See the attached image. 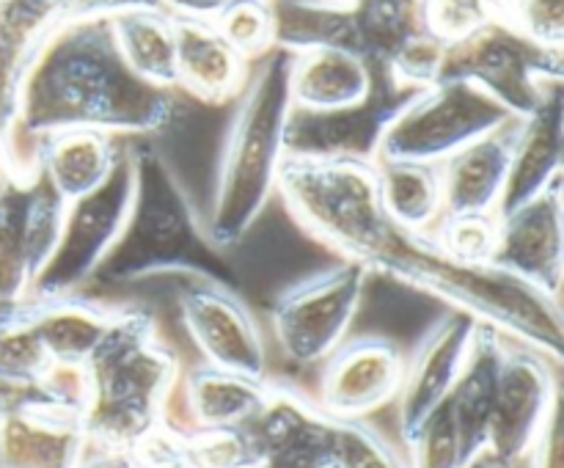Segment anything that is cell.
I'll use <instances>...</instances> for the list:
<instances>
[{
	"label": "cell",
	"instance_id": "obj_48",
	"mask_svg": "<svg viewBox=\"0 0 564 468\" xmlns=\"http://www.w3.org/2000/svg\"><path fill=\"white\" fill-rule=\"evenodd\" d=\"M339 3H352V0H339Z\"/></svg>",
	"mask_w": 564,
	"mask_h": 468
},
{
	"label": "cell",
	"instance_id": "obj_13",
	"mask_svg": "<svg viewBox=\"0 0 564 468\" xmlns=\"http://www.w3.org/2000/svg\"><path fill=\"white\" fill-rule=\"evenodd\" d=\"M66 204L42 171L0 185V297L22 301L58 242Z\"/></svg>",
	"mask_w": 564,
	"mask_h": 468
},
{
	"label": "cell",
	"instance_id": "obj_37",
	"mask_svg": "<svg viewBox=\"0 0 564 468\" xmlns=\"http://www.w3.org/2000/svg\"><path fill=\"white\" fill-rule=\"evenodd\" d=\"M185 451L196 468H259V451L251 429H182Z\"/></svg>",
	"mask_w": 564,
	"mask_h": 468
},
{
	"label": "cell",
	"instance_id": "obj_9",
	"mask_svg": "<svg viewBox=\"0 0 564 468\" xmlns=\"http://www.w3.org/2000/svg\"><path fill=\"white\" fill-rule=\"evenodd\" d=\"M369 275L364 264L336 259L281 290L270 306L281 352L297 367L323 363L350 334Z\"/></svg>",
	"mask_w": 564,
	"mask_h": 468
},
{
	"label": "cell",
	"instance_id": "obj_45",
	"mask_svg": "<svg viewBox=\"0 0 564 468\" xmlns=\"http://www.w3.org/2000/svg\"><path fill=\"white\" fill-rule=\"evenodd\" d=\"M77 468H132L130 451H113V449H99V446L86 444Z\"/></svg>",
	"mask_w": 564,
	"mask_h": 468
},
{
	"label": "cell",
	"instance_id": "obj_15",
	"mask_svg": "<svg viewBox=\"0 0 564 468\" xmlns=\"http://www.w3.org/2000/svg\"><path fill=\"white\" fill-rule=\"evenodd\" d=\"M477 328V319L449 308L435 323H430L413 350L405 352L402 383L394 400L397 427H400V438L405 446L446 402L463 363H466Z\"/></svg>",
	"mask_w": 564,
	"mask_h": 468
},
{
	"label": "cell",
	"instance_id": "obj_11",
	"mask_svg": "<svg viewBox=\"0 0 564 468\" xmlns=\"http://www.w3.org/2000/svg\"><path fill=\"white\" fill-rule=\"evenodd\" d=\"M560 367L518 345H505V358L490 413L485 457L501 468H518L538 444L560 400Z\"/></svg>",
	"mask_w": 564,
	"mask_h": 468
},
{
	"label": "cell",
	"instance_id": "obj_38",
	"mask_svg": "<svg viewBox=\"0 0 564 468\" xmlns=\"http://www.w3.org/2000/svg\"><path fill=\"white\" fill-rule=\"evenodd\" d=\"M499 17L490 0H424V28L438 42H463Z\"/></svg>",
	"mask_w": 564,
	"mask_h": 468
},
{
	"label": "cell",
	"instance_id": "obj_43",
	"mask_svg": "<svg viewBox=\"0 0 564 468\" xmlns=\"http://www.w3.org/2000/svg\"><path fill=\"white\" fill-rule=\"evenodd\" d=\"M529 468H564L562 466V405L549 418L545 429L540 433L538 444L532 446L527 460Z\"/></svg>",
	"mask_w": 564,
	"mask_h": 468
},
{
	"label": "cell",
	"instance_id": "obj_28",
	"mask_svg": "<svg viewBox=\"0 0 564 468\" xmlns=\"http://www.w3.org/2000/svg\"><path fill=\"white\" fill-rule=\"evenodd\" d=\"M28 303V319L36 330L39 341L55 363H86L108 334L116 308L88 301L83 295L50 297V301Z\"/></svg>",
	"mask_w": 564,
	"mask_h": 468
},
{
	"label": "cell",
	"instance_id": "obj_46",
	"mask_svg": "<svg viewBox=\"0 0 564 468\" xmlns=\"http://www.w3.org/2000/svg\"><path fill=\"white\" fill-rule=\"evenodd\" d=\"M22 301H25V297H22ZM22 301H3V297H0V325L9 323L11 317H17V314H20Z\"/></svg>",
	"mask_w": 564,
	"mask_h": 468
},
{
	"label": "cell",
	"instance_id": "obj_35",
	"mask_svg": "<svg viewBox=\"0 0 564 468\" xmlns=\"http://www.w3.org/2000/svg\"><path fill=\"white\" fill-rule=\"evenodd\" d=\"M435 246L457 262H494L499 218L496 215H441L427 231Z\"/></svg>",
	"mask_w": 564,
	"mask_h": 468
},
{
	"label": "cell",
	"instance_id": "obj_4",
	"mask_svg": "<svg viewBox=\"0 0 564 468\" xmlns=\"http://www.w3.org/2000/svg\"><path fill=\"white\" fill-rule=\"evenodd\" d=\"M290 66L292 53L268 50L248 64L246 80L231 99L235 108L220 143L213 204L204 224L220 251L237 246L275 196L292 113Z\"/></svg>",
	"mask_w": 564,
	"mask_h": 468
},
{
	"label": "cell",
	"instance_id": "obj_19",
	"mask_svg": "<svg viewBox=\"0 0 564 468\" xmlns=\"http://www.w3.org/2000/svg\"><path fill=\"white\" fill-rule=\"evenodd\" d=\"M494 264L562 301V179L510 215H501Z\"/></svg>",
	"mask_w": 564,
	"mask_h": 468
},
{
	"label": "cell",
	"instance_id": "obj_3",
	"mask_svg": "<svg viewBox=\"0 0 564 468\" xmlns=\"http://www.w3.org/2000/svg\"><path fill=\"white\" fill-rule=\"evenodd\" d=\"M132 198L124 229L102 259L91 284L121 286L163 273L215 281L237 290L235 264L209 240L185 182L154 143L141 138L127 146Z\"/></svg>",
	"mask_w": 564,
	"mask_h": 468
},
{
	"label": "cell",
	"instance_id": "obj_8",
	"mask_svg": "<svg viewBox=\"0 0 564 468\" xmlns=\"http://www.w3.org/2000/svg\"><path fill=\"white\" fill-rule=\"evenodd\" d=\"M564 53L540 47L510 20L496 17L463 42L446 47L438 80H466L527 119L551 86L562 83Z\"/></svg>",
	"mask_w": 564,
	"mask_h": 468
},
{
	"label": "cell",
	"instance_id": "obj_20",
	"mask_svg": "<svg viewBox=\"0 0 564 468\" xmlns=\"http://www.w3.org/2000/svg\"><path fill=\"white\" fill-rule=\"evenodd\" d=\"M83 413L44 396L0 416V468H77L86 451Z\"/></svg>",
	"mask_w": 564,
	"mask_h": 468
},
{
	"label": "cell",
	"instance_id": "obj_42",
	"mask_svg": "<svg viewBox=\"0 0 564 468\" xmlns=\"http://www.w3.org/2000/svg\"><path fill=\"white\" fill-rule=\"evenodd\" d=\"M132 468H196L185 451V435L180 424L169 422L154 429L130 451Z\"/></svg>",
	"mask_w": 564,
	"mask_h": 468
},
{
	"label": "cell",
	"instance_id": "obj_5",
	"mask_svg": "<svg viewBox=\"0 0 564 468\" xmlns=\"http://www.w3.org/2000/svg\"><path fill=\"white\" fill-rule=\"evenodd\" d=\"M86 369L83 429L91 446L132 451L171 418L180 363L158 339L152 314L143 308H116Z\"/></svg>",
	"mask_w": 564,
	"mask_h": 468
},
{
	"label": "cell",
	"instance_id": "obj_33",
	"mask_svg": "<svg viewBox=\"0 0 564 468\" xmlns=\"http://www.w3.org/2000/svg\"><path fill=\"white\" fill-rule=\"evenodd\" d=\"M334 468H411L400 451L367 418H334Z\"/></svg>",
	"mask_w": 564,
	"mask_h": 468
},
{
	"label": "cell",
	"instance_id": "obj_14",
	"mask_svg": "<svg viewBox=\"0 0 564 468\" xmlns=\"http://www.w3.org/2000/svg\"><path fill=\"white\" fill-rule=\"evenodd\" d=\"M180 314L204 363L248 378H264L268 356L262 330L240 292L215 281L191 279L180 292Z\"/></svg>",
	"mask_w": 564,
	"mask_h": 468
},
{
	"label": "cell",
	"instance_id": "obj_34",
	"mask_svg": "<svg viewBox=\"0 0 564 468\" xmlns=\"http://www.w3.org/2000/svg\"><path fill=\"white\" fill-rule=\"evenodd\" d=\"M50 363L53 361L28 319V303L22 301L20 314L0 325V383H36Z\"/></svg>",
	"mask_w": 564,
	"mask_h": 468
},
{
	"label": "cell",
	"instance_id": "obj_17",
	"mask_svg": "<svg viewBox=\"0 0 564 468\" xmlns=\"http://www.w3.org/2000/svg\"><path fill=\"white\" fill-rule=\"evenodd\" d=\"M248 429L259 468H334V416L295 385L270 380L268 400Z\"/></svg>",
	"mask_w": 564,
	"mask_h": 468
},
{
	"label": "cell",
	"instance_id": "obj_24",
	"mask_svg": "<svg viewBox=\"0 0 564 468\" xmlns=\"http://www.w3.org/2000/svg\"><path fill=\"white\" fill-rule=\"evenodd\" d=\"M248 75V61L226 44L213 22L176 20V91L207 105L231 102Z\"/></svg>",
	"mask_w": 564,
	"mask_h": 468
},
{
	"label": "cell",
	"instance_id": "obj_41",
	"mask_svg": "<svg viewBox=\"0 0 564 468\" xmlns=\"http://www.w3.org/2000/svg\"><path fill=\"white\" fill-rule=\"evenodd\" d=\"M505 20L540 47L564 53V0H521V6Z\"/></svg>",
	"mask_w": 564,
	"mask_h": 468
},
{
	"label": "cell",
	"instance_id": "obj_27",
	"mask_svg": "<svg viewBox=\"0 0 564 468\" xmlns=\"http://www.w3.org/2000/svg\"><path fill=\"white\" fill-rule=\"evenodd\" d=\"M268 378L226 372L202 363L182 383L187 424L182 429L246 427L268 400Z\"/></svg>",
	"mask_w": 564,
	"mask_h": 468
},
{
	"label": "cell",
	"instance_id": "obj_30",
	"mask_svg": "<svg viewBox=\"0 0 564 468\" xmlns=\"http://www.w3.org/2000/svg\"><path fill=\"white\" fill-rule=\"evenodd\" d=\"M380 204L386 218L408 231H430L444 215L438 165L378 160Z\"/></svg>",
	"mask_w": 564,
	"mask_h": 468
},
{
	"label": "cell",
	"instance_id": "obj_23",
	"mask_svg": "<svg viewBox=\"0 0 564 468\" xmlns=\"http://www.w3.org/2000/svg\"><path fill=\"white\" fill-rule=\"evenodd\" d=\"M505 345V336L496 334L494 328L479 325L471 347H468L466 363H463L460 374H457L455 385H452L449 396L444 402L457 429V438H460L466 462L485 455Z\"/></svg>",
	"mask_w": 564,
	"mask_h": 468
},
{
	"label": "cell",
	"instance_id": "obj_12",
	"mask_svg": "<svg viewBox=\"0 0 564 468\" xmlns=\"http://www.w3.org/2000/svg\"><path fill=\"white\" fill-rule=\"evenodd\" d=\"M375 66V83L367 99L339 110H301L292 108L286 124V154L290 157L317 160H378L380 141L394 116L416 97L419 91L402 88Z\"/></svg>",
	"mask_w": 564,
	"mask_h": 468
},
{
	"label": "cell",
	"instance_id": "obj_47",
	"mask_svg": "<svg viewBox=\"0 0 564 468\" xmlns=\"http://www.w3.org/2000/svg\"><path fill=\"white\" fill-rule=\"evenodd\" d=\"M466 468H501V466H496V462H494V460H490V457L479 455V457H477V460H471V462H468V466H466Z\"/></svg>",
	"mask_w": 564,
	"mask_h": 468
},
{
	"label": "cell",
	"instance_id": "obj_26",
	"mask_svg": "<svg viewBox=\"0 0 564 468\" xmlns=\"http://www.w3.org/2000/svg\"><path fill=\"white\" fill-rule=\"evenodd\" d=\"M124 146L119 138L97 130L53 132L39 143V171L47 176L50 187L61 202L72 204L97 191L119 163Z\"/></svg>",
	"mask_w": 564,
	"mask_h": 468
},
{
	"label": "cell",
	"instance_id": "obj_25",
	"mask_svg": "<svg viewBox=\"0 0 564 468\" xmlns=\"http://www.w3.org/2000/svg\"><path fill=\"white\" fill-rule=\"evenodd\" d=\"M375 66L345 47H314L292 53V108L339 110L369 97Z\"/></svg>",
	"mask_w": 564,
	"mask_h": 468
},
{
	"label": "cell",
	"instance_id": "obj_32",
	"mask_svg": "<svg viewBox=\"0 0 564 468\" xmlns=\"http://www.w3.org/2000/svg\"><path fill=\"white\" fill-rule=\"evenodd\" d=\"M275 47L303 53L314 47H352L350 3L339 0H270Z\"/></svg>",
	"mask_w": 564,
	"mask_h": 468
},
{
	"label": "cell",
	"instance_id": "obj_18",
	"mask_svg": "<svg viewBox=\"0 0 564 468\" xmlns=\"http://www.w3.org/2000/svg\"><path fill=\"white\" fill-rule=\"evenodd\" d=\"M154 0H0V138L14 113L17 91L44 39L69 20L113 17Z\"/></svg>",
	"mask_w": 564,
	"mask_h": 468
},
{
	"label": "cell",
	"instance_id": "obj_40",
	"mask_svg": "<svg viewBox=\"0 0 564 468\" xmlns=\"http://www.w3.org/2000/svg\"><path fill=\"white\" fill-rule=\"evenodd\" d=\"M446 58V44L438 42L433 33L424 31L422 36L411 39L389 64H383L386 75L402 88L411 91H424L433 83H438L441 66Z\"/></svg>",
	"mask_w": 564,
	"mask_h": 468
},
{
	"label": "cell",
	"instance_id": "obj_1",
	"mask_svg": "<svg viewBox=\"0 0 564 468\" xmlns=\"http://www.w3.org/2000/svg\"><path fill=\"white\" fill-rule=\"evenodd\" d=\"M180 99L141 80L116 47L110 17H83L55 28L33 55L0 138V157L14 176L39 171V143L53 132L97 130L149 138L171 127Z\"/></svg>",
	"mask_w": 564,
	"mask_h": 468
},
{
	"label": "cell",
	"instance_id": "obj_2",
	"mask_svg": "<svg viewBox=\"0 0 564 468\" xmlns=\"http://www.w3.org/2000/svg\"><path fill=\"white\" fill-rule=\"evenodd\" d=\"M367 270L424 292L512 339V345L527 347L562 367V301L543 295L499 264L457 262L435 246L427 231L391 226Z\"/></svg>",
	"mask_w": 564,
	"mask_h": 468
},
{
	"label": "cell",
	"instance_id": "obj_6",
	"mask_svg": "<svg viewBox=\"0 0 564 468\" xmlns=\"http://www.w3.org/2000/svg\"><path fill=\"white\" fill-rule=\"evenodd\" d=\"M275 193L306 235L364 268L394 226L380 204L375 163L286 154Z\"/></svg>",
	"mask_w": 564,
	"mask_h": 468
},
{
	"label": "cell",
	"instance_id": "obj_21",
	"mask_svg": "<svg viewBox=\"0 0 564 468\" xmlns=\"http://www.w3.org/2000/svg\"><path fill=\"white\" fill-rule=\"evenodd\" d=\"M562 152H564V86L549 88L543 102L521 119L516 146H512L510 174H507L505 193H501L496 218L510 215L512 209L549 191L562 179Z\"/></svg>",
	"mask_w": 564,
	"mask_h": 468
},
{
	"label": "cell",
	"instance_id": "obj_29",
	"mask_svg": "<svg viewBox=\"0 0 564 468\" xmlns=\"http://www.w3.org/2000/svg\"><path fill=\"white\" fill-rule=\"evenodd\" d=\"M116 47L141 80L176 91V20L169 11L135 6L110 17Z\"/></svg>",
	"mask_w": 564,
	"mask_h": 468
},
{
	"label": "cell",
	"instance_id": "obj_36",
	"mask_svg": "<svg viewBox=\"0 0 564 468\" xmlns=\"http://www.w3.org/2000/svg\"><path fill=\"white\" fill-rule=\"evenodd\" d=\"M215 31L226 39L235 53L251 64L259 55L275 47V28L270 0H237L218 20L213 22Z\"/></svg>",
	"mask_w": 564,
	"mask_h": 468
},
{
	"label": "cell",
	"instance_id": "obj_44",
	"mask_svg": "<svg viewBox=\"0 0 564 468\" xmlns=\"http://www.w3.org/2000/svg\"><path fill=\"white\" fill-rule=\"evenodd\" d=\"M154 3L163 11H169L174 20L215 22L237 0H154Z\"/></svg>",
	"mask_w": 564,
	"mask_h": 468
},
{
	"label": "cell",
	"instance_id": "obj_16",
	"mask_svg": "<svg viewBox=\"0 0 564 468\" xmlns=\"http://www.w3.org/2000/svg\"><path fill=\"white\" fill-rule=\"evenodd\" d=\"M405 350L389 336H347L323 361L314 400L334 418H367L397 400Z\"/></svg>",
	"mask_w": 564,
	"mask_h": 468
},
{
	"label": "cell",
	"instance_id": "obj_22",
	"mask_svg": "<svg viewBox=\"0 0 564 468\" xmlns=\"http://www.w3.org/2000/svg\"><path fill=\"white\" fill-rule=\"evenodd\" d=\"M521 119L468 143L438 163L444 215H496L505 193Z\"/></svg>",
	"mask_w": 564,
	"mask_h": 468
},
{
	"label": "cell",
	"instance_id": "obj_10",
	"mask_svg": "<svg viewBox=\"0 0 564 468\" xmlns=\"http://www.w3.org/2000/svg\"><path fill=\"white\" fill-rule=\"evenodd\" d=\"M132 198V165L130 152H121L113 174L94 193L66 204L58 242L50 253L42 273L33 279L25 297L50 301V297L80 295L83 286L91 284L94 273L108 257L113 242L124 229L127 209Z\"/></svg>",
	"mask_w": 564,
	"mask_h": 468
},
{
	"label": "cell",
	"instance_id": "obj_7",
	"mask_svg": "<svg viewBox=\"0 0 564 468\" xmlns=\"http://www.w3.org/2000/svg\"><path fill=\"white\" fill-rule=\"evenodd\" d=\"M510 119L516 116L474 83L438 80L419 91L386 127L378 160L438 165Z\"/></svg>",
	"mask_w": 564,
	"mask_h": 468
},
{
	"label": "cell",
	"instance_id": "obj_39",
	"mask_svg": "<svg viewBox=\"0 0 564 468\" xmlns=\"http://www.w3.org/2000/svg\"><path fill=\"white\" fill-rule=\"evenodd\" d=\"M408 462L411 468H466V457H463L460 438L452 424L449 411L441 405L433 416L424 422L416 438L405 446Z\"/></svg>",
	"mask_w": 564,
	"mask_h": 468
},
{
	"label": "cell",
	"instance_id": "obj_31",
	"mask_svg": "<svg viewBox=\"0 0 564 468\" xmlns=\"http://www.w3.org/2000/svg\"><path fill=\"white\" fill-rule=\"evenodd\" d=\"M352 47L369 64H389L411 39L422 36L424 0H352Z\"/></svg>",
	"mask_w": 564,
	"mask_h": 468
}]
</instances>
